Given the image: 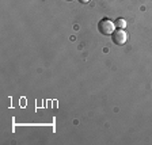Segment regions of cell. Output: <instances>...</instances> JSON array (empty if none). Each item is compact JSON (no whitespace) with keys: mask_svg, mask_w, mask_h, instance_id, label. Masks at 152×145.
Listing matches in <instances>:
<instances>
[{"mask_svg":"<svg viewBox=\"0 0 152 145\" xmlns=\"http://www.w3.org/2000/svg\"><path fill=\"white\" fill-rule=\"evenodd\" d=\"M114 25H115V27H118V28H125L126 27V20L122 18H118L117 20L114 22Z\"/></svg>","mask_w":152,"mask_h":145,"instance_id":"cell-3","label":"cell"},{"mask_svg":"<svg viewBox=\"0 0 152 145\" xmlns=\"http://www.w3.org/2000/svg\"><path fill=\"white\" fill-rule=\"evenodd\" d=\"M111 39H113V44L118 45V46H122V45L126 44L128 41V34L125 33L124 28H118L111 34Z\"/></svg>","mask_w":152,"mask_h":145,"instance_id":"cell-2","label":"cell"},{"mask_svg":"<svg viewBox=\"0 0 152 145\" xmlns=\"http://www.w3.org/2000/svg\"><path fill=\"white\" fill-rule=\"evenodd\" d=\"M79 1H80L82 4H87V3H90L91 0H79Z\"/></svg>","mask_w":152,"mask_h":145,"instance_id":"cell-4","label":"cell"},{"mask_svg":"<svg viewBox=\"0 0 152 145\" xmlns=\"http://www.w3.org/2000/svg\"><path fill=\"white\" fill-rule=\"evenodd\" d=\"M66 1H71V0H66Z\"/></svg>","mask_w":152,"mask_h":145,"instance_id":"cell-5","label":"cell"},{"mask_svg":"<svg viewBox=\"0 0 152 145\" xmlns=\"http://www.w3.org/2000/svg\"><path fill=\"white\" fill-rule=\"evenodd\" d=\"M114 27H115L114 22L110 20L109 18L101 19L98 23V30H99V33L103 35H111L114 33Z\"/></svg>","mask_w":152,"mask_h":145,"instance_id":"cell-1","label":"cell"}]
</instances>
